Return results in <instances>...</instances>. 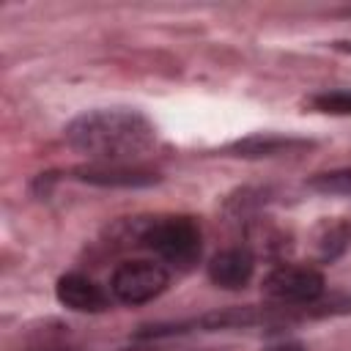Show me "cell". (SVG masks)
I'll use <instances>...</instances> for the list:
<instances>
[{
    "label": "cell",
    "instance_id": "obj_1",
    "mask_svg": "<svg viewBox=\"0 0 351 351\" xmlns=\"http://www.w3.org/2000/svg\"><path fill=\"white\" fill-rule=\"evenodd\" d=\"M66 143L90 162H137L156 145V126L132 107L85 110L69 121Z\"/></svg>",
    "mask_w": 351,
    "mask_h": 351
},
{
    "label": "cell",
    "instance_id": "obj_11",
    "mask_svg": "<svg viewBox=\"0 0 351 351\" xmlns=\"http://www.w3.org/2000/svg\"><path fill=\"white\" fill-rule=\"evenodd\" d=\"M277 351H302V348H293V346H288V348H277Z\"/></svg>",
    "mask_w": 351,
    "mask_h": 351
},
{
    "label": "cell",
    "instance_id": "obj_4",
    "mask_svg": "<svg viewBox=\"0 0 351 351\" xmlns=\"http://www.w3.org/2000/svg\"><path fill=\"white\" fill-rule=\"evenodd\" d=\"M263 293L280 304H313L321 299L326 282L315 266L280 263L263 277Z\"/></svg>",
    "mask_w": 351,
    "mask_h": 351
},
{
    "label": "cell",
    "instance_id": "obj_7",
    "mask_svg": "<svg viewBox=\"0 0 351 351\" xmlns=\"http://www.w3.org/2000/svg\"><path fill=\"white\" fill-rule=\"evenodd\" d=\"M55 296L63 307L77 313H104L110 307V293L77 271H69L55 282Z\"/></svg>",
    "mask_w": 351,
    "mask_h": 351
},
{
    "label": "cell",
    "instance_id": "obj_10",
    "mask_svg": "<svg viewBox=\"0 0 351 351\" xmlns=\"http://www.w3.org/2000/svg\"><path fill=\"white\" fill-rule=\"evenodd\" d=\"M313 189L321 192H337V195H351V167L346 170H332V173H321L310 181Z\"/></svg>",
    "mask_w": 351,
    "mask_h": 351
},
{
    "label": "cell",
    "instance_id": "obj_6",
    "mask_svg": "<svg viewBox=\"0 0 351 351\" xmlns=\"http://www.w3.org/2000/svg\"><path fill=\"white\" fill-rule=\"evenodd\" d=\"M208 280L217 285V288H225V291H239L244 288L252 274H255V255L247 250V247H228V250H219L208 266Z\"/></svg>",
    "mask_w": 351,
    "mask_h": 351
},
{
    "label": "cell",
    "instance_id": "obj_9",
    "mask_svg": "<svg viewBox=\"0 0 351 351\" xmlns=\"http://www.w3.org/2000/svg\"><path fill=\"white\" fill-rule=\"evenodd\" d=\"M310 104L326 115H351V90L348 88L324 90V93H315L310 99Z\"/></svg>",
    "mask_w": 351,
    "mask_h": 351
},
{
    "label": "cell",
    "instance_id": "obj_2",
    "mask_svg": "<svg viewBox=\"0 0 351 351\" xmlns=\"http://www.w3.org/2000/svg\"><path fill=\"white\" fill-rule=\"evenodd\" d=\"M140 244H145L165 263L189 269L203 252V233H200V225L186 214L154 217L143 225Z\"/></svg>",
    "mask_w": 351,
    "mask_h": 351
},
{
    "label": "cell",
    "instance_id": "obj_8",
    "mask_svg": "<svg viewBox=\"0 0 351 351\" xmlns=\"http://www.w3.org/2000/svg\"><path fill=\"white\" fill-rule=\"evenodd\" d=\"M313 148L310 140L291 137V134H250L244 140L230 143L225 151L244 159H263V156H282V154H299Z\"/></svg>",
    "mask_w": 351,
    "mask_h": 351
},
{
    "label": "cell",
    "instance_id": "obj_3",
    "mask_svg": "<svg viewBox=\"0 0 351 351\" xmlns=\"http://www.w3.org/2000/svg\"><path fill=\"white\" fill-rule=\"evenodd\" d=\"M170 282V274L162 263L148 258L123 261L110 274V291L121 304H145L154 302Z\"/></svg>",
    "mask_w": 351,
    "mask_h": 351
},
{
    "label": "cell",
    "instance_id": "obj_5",
    "mask_svg": "<svg viewBox=\"0 0 351 351\" xmlns=\"http://www.w3.org/2000/svg\"><path fill=\"white\" fill-rule=\"evenodd\" d=\"M71 178L93 186H121V189H140L159 184L162 176L151 167H143L137 162H88L71 167Z\"/></svg>",
    "mask_w": 351,
    "mask_h": 351
}]
</instances>
